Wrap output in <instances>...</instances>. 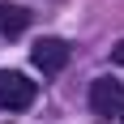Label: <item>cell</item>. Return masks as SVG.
Masks as SVG:
<instances>
[{
	"instance_id": "1",
	"label": "cell",
	"mask_w": 124,
	"mask_h": 124,
	"mask_svg": "<svg viewBox=\"0 0 124 124\" xmlns=\"http://www.w3.org/2000/svg\"><path fill=\"white\" fill-rule=\"evenodd\" d=\"M34 103V81L26 73H0V107L9 111H22Z\"/></svg>"
},
{
	"instance_id": "2",
	"label": "cell",
	"mask_w": 124,
	"mask_h": 124,
	"mask_svg": "<svg viewBox=\"0 0 124 124\" xmlns=\"http://www.w3.org/2000/svg\"><path fill=\"white\" fill-rule=\"evenodd\" d=\"M90 107L99 116H120L124 111V86L111 81V77H99V81L90 86Z\"/></svg>"
},
{
	"instance_id": "3",
	"label": "cell",
	"mask_w": 124,
	"mask_h": 124,
	"mask_svg": "<svg viewBox=\"0 0 124 124\" xmlns=\"http://www.w3.org/2000/svg\"><path fill=\"white\" fill-rule=\"evenodd\" d=\"M30 60L43 73H60L64 64H69V43L64 39H39L34 47H30Z\"/></svg>"
},
{
	"instance_id": "4",
	"label": "cell",
	"mask_w": 124,
	"mask_h": 124,
	"mask_svg": "<svg viewBox=\"0 0 124 124\" xmlns=\"http://www.w3.org/2000/svg\"><path fill=\"white\" fill-rule=\"evenodd\" d=\"M26 26H30V9H26V4H9V0H4V4H0V34L13 39V34H22Z\"/></svg>"
},
{
	"instance_id": "5",
	"label": "cell",
	"mask_w": 124,
	"mask_h": 124,
	"mask_svg": "<svg viewBox=\"0 0 124 124\" xmlns=\"http://www.w3.org/2000/svg\"><path fill=\"white\" fill-rule=\"evenodd\" d=\"M111 60H116V64H124V43H116V47H111Z\"/></svg>"
}]
</instances>
